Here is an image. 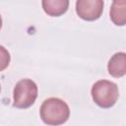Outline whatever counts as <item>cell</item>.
<instances>
[{
  "instance_id": "cell-2",
  "label": "cell",
  "mask_w": 126,
  "mask_h": 126,
  "mask_svg": "<svg viewBox=\"0 0 126 126\" xmlns=\"http://www.w3.org/2000/svg\"><path fill=\"white\" fill-rule=\"evenodd\" d=\"M91 94L96 105L101 108H110L116 103L119 91L115 83L107 80H99L93 85Z\"/></svg>"
},
{
  "instance_id": "cell-7",
  "label": "cell",
  "mask_w": 126,
  "mask_h": 126,
  "mask_svg": "<svg viewBox=\"0 0 126 126\" xmlns=\"http://www.w3.org/2000/svg\"><path fill=\"white\" fill-rule=\"evenodd\" d=\"M43 11L51 17H59L64 14L69 7L68 0H43L41 2Z\"/></svg>"
},
{
  "instance_id": "cell-5",
  "label": "cell",
  "mask_w": 126,
  "mask_h": 126,
  "mask_svg": "<svg viewBox=\"0 0 126 126\" xmlns=\"http://www.w3.org/2000/svg\"><path fill=\"white\" fill-rule=\"evenodd\" d=\"M107 71L110 76L120 78L126 74V53H114L107 63Z\"/></svg>"
},
{
  "instance_id": "cell-4",
  "label": "cell",
  "mask_w": 126,
  "mask_h": 126,
  "mask_svg": "<svg viewBox=\"0 0 126 126\" xmlns=\"http://www.w3.org/2000/svg\"><path fill=\"white\" fill-rule=\"evenodd\" d=\"M103 11L102 0H78L76 2V13L85 21L97 20Z\"/></svg>"
},
{
  "instance_id": "cell-6",
  "label": "cell",
  "mask_w": 126,
  "mask_h": 126,
  "mask_svg": "<svg viewBox=\"0 0 126 126\" xmlns=\"http://www.w3.org/2000/svg\"><path fill=\"white\" fill-rule=\"evenodd\" d=\"M110 20L116 26L126 25V0H114L110 6Z\"/></svg>"
},
{
  "instance_id": "cell-1",
  "label": "cell",
  "mask_w": 126,
  "mask_h": 126,
  "mask_svg": "<svg viewBox=\"0 0 126 126\" xmlns=\"http://www.w3.org/2000/svg\"><path fill=\"white\" fill-rule=\"evenodd\" d=\"M40 118L46 125L58 126L64 124L70 116V108L68 104L61 98H46L39 109Z\"/></svg>"
},
{
  "instance_id": "cell-3",
  "label": "cell",
  "mask_w": 126,
  "mask_h": 126,
  "mask_svg": "<svg viewBox=\"0 0 126 126\" xmlns=\"http://www.w3.org/2000/svg\"><path fill=\"white\" fill-rule=\"evenodd\" d=\"M37 97V86L31 79L20 80L13 91V106L17 108H29Z\"/></svg>"
}]
</instances>
